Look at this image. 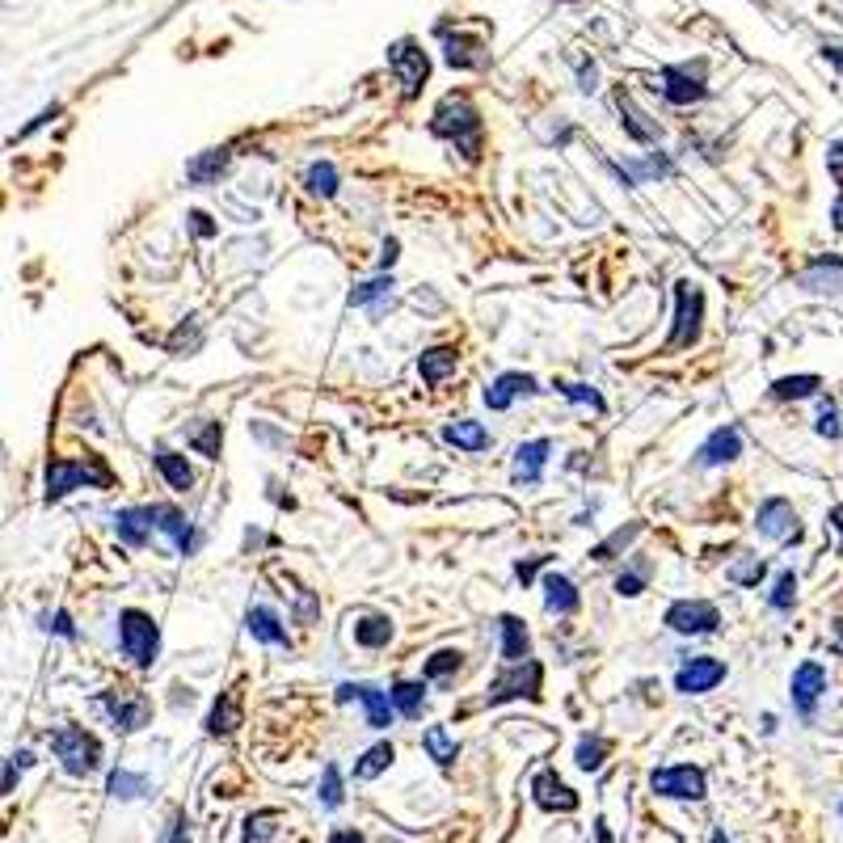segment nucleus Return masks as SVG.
Segmentation results:
<instances>
[{
  "label": "nucleus",
  "mask_w": 843,
  "mask_h": 843,
  "mask_svg": "<svg viewBox=\"0 0 843 843\" xmlns=\"http://www.w3.org/2000/svg\"><path fill=\"white\" fill-rule=\"evenodd\" d=\"M557 388L570 397L573 406H591L595 413H603V409H607V406H603V397H599L591 384H557Z\"/></svg>",
  "instance_id": "a18cd8bd"
},
{
  "label": "nucleus",
  "mask_w": 843,
  "mask_h": 843,
  "mask_svg": "<svg viewBox=\"0 0 843 843\" xmlns=\"http://www.w3.org/2000/svg\"><path fill=\"white\" fill-rule=\"evenodd\" d=\"M456 363H460V354L452 351V346H431V351L418 358V376L426 384H438L456 372Z\"/></svg>",
  "instance_id": "bb28decb"
},
{
  "label": "nucleus",
  "mask_w": 843,
  "mask_h": 843,
  "mask_svg": "<svg viewBox=\"0 0 843 843\" xmlns=\"http://www.w3.org/2000/svg\"><path fill=\"white\" fill-rule=\"evenodd\" d=\"M721 680H726V662H721V658H692V662H683L680 675H675V692H683V696H705V692H713Z\"/></svg>",
  "instance_id": "f8f14e48"
},
{
  "label": "nucleus",
  "mask_w": 843,
  "mask_h": 843,
  "mask_svg": "<svg viewBox=\"0 0 843 843\" xmlns=\"http://www.w3.org/2000/svg\"><path fill=\"white\" fill-rule=\"evenodd\" d=\"M519 392L523 397H536V392H545L540 384H536V376H523V372H502L498 380L486 388V406L490 409H511V401H515Z\"/></svg>",
  "instance_id": "2eb2a0df"
},
{
  "label": "nucleus",
  "mask_w": 843,
  "mask_h": 843,
  "mask_svg": "<svg viewBox=\"0 0 843 843\" xmlns=\"http://www.w3.org/2000/svg\"><path fill=\"white\" fill-rule=\"evenodd\" d=\"M822 692H827V671L818 667V662H801L797 671H793V705L801 717H810L814 705L822 700Z\"/></svg>",
  "instance_id": "4468645a"
},
{
  "label": "nucleus",
  "mask_w": 843,
  "mask_h": 843,
  "mask_svg": "<svg viewBox=\"0 0 843 843\" xmlns=\"http://www.w3.org/2000/svg\"><path fill=\"white\" fill-rule=\"evenodd\" d=\"M81 486H110V468L102 460H55L47 468V498H64Z\"/></svg>",
  "instance_id": "39448f33"
},
{
  "label": "nucleus",
  "mask_w": 843,
  "mask_h": 843,
  "mask_svg": "<svg viewBox=\"0 0 843 843\" xmlns=\"http://www.w3.org/2000/svg\"><path fill=\"white\" fill-rule=\"evenodd\" d=\"M464 667V653L460 650H438L431 653V662H426V671H422V680L426 683H447L456 671Z\"/></svg>",
  "instance_id": "c9c22d12"
},
{
  "label": "nucleus",
  "mask_w": 843,
  "mask_h": 843,
  "mask_svg": "<svg viewBox=\"0 0 843 843\" xmlns=\"http://www.w3.org/2000/svg\"><path fill=\"white\" fill-rule=\"evenodd\" d=\"M397 760V751H392V742H376L363 760L354 763V781H372V776H380L388 763Z\"/></svg>",
  "instance_id": "f704fd0d"
},
{
  "label": "nucleus",
  "mask_w": 843,
  "mask_h": 843,
  "mask_svg": "<svg viewBox=\"0 0 843 843\" xmlns=\"http://www.w3.org/2000/svg\"><path fill=\"white\" fill-rule=\"evenodd\" d=\"M793 603H797V578H793V573H781V578H776V591H772V607H776V612H789Z\"/></svg>",
  "instance_id": "de8ad7c7"
},
{
  "label": "nucleus",
  "mask_w": 843,
  "mask_h": 843,
  "mask_svg": "<svg viewBox=\"0 0 843 843\" xmlns=\"http://www.w3.org/2000/svg\"><path fill=\"white\" fill-rule=\"evenodd\" d=\"M422 747H426V755L438 763V767H452L456 755H460V747H456V738L447 734L443 726H431L426 734H422Z\"/></svg>",
  "instance_id": "473e14b6"
},
{
  "label": "nucleus",
  "mask_w": 843,
  "mask_h": 843,
  "mask_svg": "<svg viewBox=\"0 0 843 843\" xmlns=\"http://www.w3.org/2000/svg\"><path fill=\"white\" fill-rule=\"evenodd\" d=\"M831 523H835V532L843 536V506H835V511H831Z\"/></svg>",
  "instance_id": "052dcab7"
},
{
  "label": "nucleus",
  "mask_w": 843,
  "mask_h": 843,
  "mask_svg": "<svg viewBox=\"0 0 843 843\" xmlns=\"http://www.w3.org/2000/svg\"><path fill=\"white\" fill-rule=\"evenodd\" d=\"M431 127H435V136L452 139L468 161L481 157V118H477V110L468 106L464 98H447V102L435 110V123H431Z\"/></svg>",
  "instance_id": "f257e3e1"
},
{
  "label": "nucleus",
  "mask_w": 843,
  "mask_h": 843,
  "mask_svg": "<svg viewBox=\"0 0 843 843\" xmlns=\"http://www.w3.org/2000/svg\"><path fill=\"white\" fill-rule=\"evenodd\" d=\"M388 292H392V278H372V283H363V287L351 292V308H367L376 299H388Z\"/></svg>",
  "instance_id": "a19ab883"
},
{
  "label": "nucleus",
  "mask_w": 843,
  "mask_h": 843,
  "mask_svg": "<svg viewBox=\"0 0 843 843\" xmlns=\"http://www.w3.org/2000/svg\"><path fill=\"white\" fill-rule=\"evenodd\" d=\"M148 793V781L144 776H136V772H114L110 776V797H118V801H136V797H144Z\"/></svg>",
  "instance_id": "4c0bfd02"
},
{
  "label": "nucleus",
  "mask_w": 843,
  "mask_h": 843,
  "mask_svg": "<svg viewBox=\"0 0 843 843\" xmlns=\"http://www.w3.org/2000/svg\"><path fill=\"white\" fill-rule=\"evenodd\" d=\"M274 818H278V814H258V818H249V822H246V843H262V840H266V835L274 831V827H271Z\"/></svg>",
  "instance_id": "8fccbe9b"
},
{
  "label": "nucleus",
  "mask_w": 843,
  "mask_h": 843,
  "mask_svg": "<svg viewBox=\"0 0 843 843\" xmlns=\"http://www.w3.org/2000/svg\"><path fill=\"white\" fill-rule=\"evenodd\" d=\"M241 726V708H237V696L232 692H224L216 700V708H212V717H207V734H232Z\"/></svg>",
  "instance_id": "7c9ffc66"
},
{
  "label": "nucleus",
  "mask_w": 843,
  "mask_h": 843,
  "mask_svg": "<svg viewBox=\"0 0 843 843\" xmlns=\"http://www.w3.org/2000/svg\"><path fill=\"white\" fill-rule=\"evenodd\" d=\"M224 169H228V152H224V148H212V152H203V157H194V161L186 164V178H191L194 186H207V182H216Z\"/></svg>",
  "instance_id": "c756f323"
},
{
  "label": "nucleus",
  "mask_w": 843,
  "mask_h": 843,
  "mask_svg": "<svg viewBox=\"0 0 843 843\" xmlns=\"http://www.w3.org/2000/svg\"><path fill=\"white\" fill-rule=\"evenodd\" d=\"M392 68H397V77L406 84V93H418V84L426 81V55L413 52L409 43H401V47L392 52Z\"/></svg>",
  "instance_id": "b1692460"
},
{
  "label": "nucleus",
  "mask_w": 843,
  "mask_h": 843,
  "mask_svg": "<svg viewBox=\"0 0 843 843\" xmlns=\"http://www.w3.org/2000/svg\"><path fill=\"white\" fill-rule=\"evenodd\" d=\"M338 700H342V705H346V700H358V705L367 708V726H372V730H388L392 717H397L388 692L372 687V683H342V687H338Z\"/></svg>",
  "instance_id": "9d476101"
},
{
  "label": "nucleus",
  "mask_w": 843,
  "mask_h": 843,
  "mask_svg": "<svg viewBox=\"0 0 843 843\" xmlns=\"http://www.w3.org/2000/svg\"><path fill=\"white\" fill-rule=\"evenodd\" d=\"M164 843H191V822H186V814L178 810L173 814V822H169V840Z\"/></svg>",
  "instance_id": "3c124183"
},
{
  "label": "nucleus",
  "mask_w": 843,
  "mask_h": 843,
  "mask_svg": "<svg viewBox=\"0 0 843 843\" xmlns=\"http://www.w3.org/2000/svg\"><path fill=\"white\" fill-rule=\"evenodd\" d=\"M603 755H607V742H603V738H582V742H578V767H582V772H599V767H603Z\"/></svg>",
  "instance_id": "79ce46f5"
},
{
  "label": "nucleus",
  "mask_w": 843,
  "mask_h": 843,
  "mask_svg": "<svg viewBox=\"0 0 843 843\" xmlns=\"http://www.w3.org/2000/svg\"><path fill=\"white\" fill-rule=\"evenodd\" d=\"M219 443H224V426H219V422H203V426L191 435V447L198 452V456H207V460H216L219 456Z\"/></svg>",
  "instance_id": "ea45409f"
},
{
  "label": "nucleus",
  "mask_w": 843,
  "mask_h": 843,
  "mask_svg": "<svg viewBox=\"0 0 843 843\" xmlns=\"http://www.w3.org/2000/svg\"><path fill=\"white\" fill-rule=\"evenodd\" d=\"M388 700H392V708H397L401 717L418 721V717H422V708H426V680H422V683L397 680V683H392V692H388Z\"/></svg>",
  "instance_id": "412c9836"
},
{
  "label": "nucleus",
  "mask_w": 843,
  "mask_h": 843,
  "mask_svg": "<svg viewBox=\"0 0 843 843\" xmlns=\"http://www.w3.org/2000/svg\"><path fill=\"white\" fill-rule=\"evenodd\" d=\"M246 628L249 637H258V641H266V646H287V628H283L278 612H271V607H249Z\"/></svg>",
  "instance_id": "aec40b11"
},
{
  "label": "nucleus",
  "mask_w": 843,
  "mask_h": 843,
  "mask_svg": "<svg viewBox=\"0 0 843 843\" xmlns=\"http://www.w3.org/2000/svg\"><path fill=\"white\" fill-rule=\"evenodd\" d=\"M148 515H152V527H157V532H164V536L173 540V548H178L182 557H194V552H198L203 536L194 532V523L182 515L178 506H164V502H161V506H148Z\"/></svg>",
  "instance_id": "9b49d317"
},
{
  "label": "nucleus",
  "mask_w": 843,
  "mask_h": 843,
  "mask_svg": "<svg viewBox=\"0 0 843 843\" xmlns=\"http://www.w3.org/2000/svg\"><path fill=\"white\" fill-rule=\"evenodd\" d=\"M548 456H552V443L548 438H532L515 452V486H536L540 472H545Z\"/></svg>",
  "instance_id": "a211bd4d"
},
{
  "label": "nucleus",
  "mask_w": 843,
  "mask_h": 843,
  "mask_svg": "<svg viewBox=\"0 0 843 843\" xmlns=\"http://www.w3.org/2000/svg\"><path fill=\"white\" fill-rule=\"evenodd\" d=\"M835 628H840V641H835V650L843 653V620H835Z\"/></svg>",
  "instance_id": "0e129e2a"
},
{
  "label": "nucleus",
  "mask_w": 843,
  "mask_h": 843,
  "mask_svg": "<svg viewBox=\"0 0 843 843\" xmlns=\"http://www.w3.org/2000/svg\"><path fill=\"white\" fill-rule=\"evenodd\" d=\"M329 843H367V840H363L358 831H338V835H333Z\"/></svg>",
  "instance_id": "4d7b16f0"
},
{
  "label": "nucleus",
  "mask_w": 843,
  "mask_h": 843,
  "mask_svg": "<svg viewBox=\"0 0 843 843\" xmlns=\"http://www.w3.org/2000/svg\"><path fill=\"white\" fill-rule=\"evenodd\" d=\"M806 292H843V262L840 258H818L810 271L801 274Z\"/></svg>",
  "instance_id": "4be33fe9"
},
{
  "label": "nucleus",
  "mask_w": 843,
  "mask_h": 843,
  "mask_svg": "<svg viewBox=\"0 0 843 843\" xmlns=\"http://www.w3.org/2000/svg\"><path fill=\"white\" fill-rule=\"evenodd\" d=\"M191 228H194V237H212V232H216V224H212L207 212H191Z\"/></svg>",
  "instance_id": "864d4df0"
},
{
  "label": "nucleus",
  "mask_w": 843,
  "mask_h": 843,
  "mask_svg": "<svg viewBox=\"0 0 843 843\" xmlns=\"http://www.w3.org/2000/svg\"><path fill=\"white\" fill-rule=\"evenodd\" d=\"M650 789L658 797H675V801H700L708 793L705 772L692 767V763H675V767H653Z\"/></svg>",
  "instance_id": "0eeeda50"
},
{
  "label": "nucleus",
  "mask_w": 843,
  "mask_h": 843,
  "mask_svg": "<svg viewBox=\"0 0 843 843\" xmlns=\"http://www.w3.org/2000/svg\"><path fill=\"white\" fill-rule=\"evenodd\" d=\"M532 793H536V806H540V810H561V814L578 810V793H573L557 772H540V776L532 781Z\"/></svg>",
  "instance_id": "dca6fc26"
},
{
  "label": "nucleus",
  "mask_w": 843,
  "mask_h": 843,
  "mask_svg": "<svg viewBox=\"0 0 843 843\" xmlns=\"http://www.w3.org/2000/svg\"><path fill=\"white\" fill-rule=\"evenodd\" d=\"M827 55H831V59H835V64H840V68H843V47H831V52H827Z\"/></svg>",
  "instance_id": "e2e57ef3"
},
{
  "label": "nucleus",
  "mask_w": 843,
  "mask_h": 843,
  "mask_svg": "<svg viewBox=\"0 0 843 843\" xmlns=\"http://www.w3.org/2000/svg\"><path fill=\"white\" fill-rule=\"evenodd\" d=\"M831 224H835V228H840V232H843V194H840V203L831 207Z\"/></svg>",
  "instance_id": "bf43d9fd"
},
{
  "label": "nucleus",
  "mask_w": 843,
  "mask_h": 843,
  "mask_svg": "<svg viewBox=\"0 0 843 843\" xmlns=\"http://www.w3.org/2000/svg\"><path fill=\"white\" fill-rule=\"evenodd\" d=\"M397 249H401V246H397V241H388V246H384V258H380V266H392V262H397Z\"/></svg>",
  "instance_id": "13d9d810"
},
{
  "label": "nucleus",
  "mask_w": 843,
  "mask_h": 843,
  "mask_svg": "<svg viewBox=\"0 0 843 843\" xmlns=\"http://www.w3.org/2000/svg\"><path fill=\"white\" fill-rule=\"evenodd\" d=\"M304 182H308V191H312V194H321V198H333V194H338V169H333L329 161L308 164Z\"/></svg>",
  "instance_id": "e433bc0d"
},
{
  "label": "nucleus",
  "mask_w": 843,
  "mask_h": 843,
  "mask_svg": "<svg viewBox=\"0 0 843 843\" xmlns=\"http://www.w3.org/2000/svg\"><path fill=\"white\" fill-rule=\"evenodd\" d=\"M354 641H358L363 650H384V646L392 641V620H388V616H363V620L354 625Z\"/></svg>",
  "instance_id": "c85d7f7f"
},
{
  "label": "nucleus",
  "mask_w": 843,
  "mask_h": 843,
  "mask_svg": "<svg viewBox=\"0 0 843 843\" xmlns=\"http://www.w3.org/2000/svg\"><path fill=\"white\" fill-rule=\"evenodd\" d=\"M595 840H599V843H612V835H607V827H603V822L595 827Z\"/></svg>",
  "instance_id": "680f3d73"
},
{
  "label": "nucleus",
  "mask_w": 843,
  "mask_h": 843,
  "mask_svg": "<svg viewBox=\"0 0 843 843\" xmlns=\"http://www.w3.org/2000/svg\"><path fill=\"white\" fill-rule=\"evenodd\" d=\"M818 435H822V438H840L843 435L840 409H835V401H831V397H822V401H818Z\"/></svg>",
  "instance_id": "c03bdc74"
},
{
  "label": "nucleus",
  "mask_w": 843,
  "mask_h": 843,
  "mask_svg": "<svg viewBox=\"0 0 843 843\" xmlns=\"http://www.w3.org/2000/svg\"><path fill=\"white\" fill-rule=\"evenodd\" d=\"M342 772H338V763H326V781H321V806L326 810H338L342 806Z\"/></svg>",
  "instance_id": "37998d69"
},
{
  "label": "nucleus",
  "mask_w": 843,
  "mask_h": 843,
  "mask_svg": "<svg viewBox=\"0 0 843 843\" xmlns=\"http://www.w3.org/2000/svg\"><path fill=\"white\" fill-rule=\"evenodd\" d=\"M545 607L552 616H570L578 612V591H573V582L566 573H548L545 578Z\"/></svg>",
  "instance_id": "393cba45"
},
{
  "label": "nucleus",
  "mask_w": 843,
  "mask_h": 843,
  "mask_svg": "<svg viewBox=\"0 0 843 843\" xmlns=\"http://www.w3.org/2000/svg\"><path fill=\"white\" fill-rule=\"evenodd\" d=\"M157 468H161V477L169 481V490L186 493L194 486V472L186 456L182 452H173V447H157Z\"/></svg>",
  "instance_id": "5701e85b"
},
{
  "label": "nucleus",
  "mask_w": 843,
  "mask_h": 843,
  "mask_svg": "<svg viewBox=\"0 0 843 843\" xmlns=\"http://www.w3.org/2000/svg\"><path fill=\"white\" fill-rule=\"evenodd\" d=\"M443 438L464 447V452H486V447H490V431H486L481 422H472V418L447 422V426H443Z\"/></svg>",
  "instance_id": "a878e982"
},
{
  "label": "nucleus",
  "mask_w": 843,
  "mask_h": 843,
  "mask_svg": "<svg viewBox=\"0 0 843 843\" xmlns=\"http://www.w3.org/2000/svg\"><path fill=\"white\" fill-rule=\"evenodd\" d=\"M822 380L818 376H785V380L772 384V397L776 401H806V397H818Z\"/></svg>",
  "instance_id": "72a5a7b5"
},
{
  "label": "nucleus",
  "mask_w": 843,
  "mask_h": 843,
  "mask_svg": "<svg viewBox=\"0 0 843 843\" xmlns=\"http://www.w3.org/2000/svg\"><path fill=\"white\" fill-rule=\"evenodd\" d=\"M637 536H641V523H628V527H620V532H612V536H607V540H603L591 557H595V561H612V557H616V552H625Z\"/></svg>",
  "instance_id": "58836bf2"
},
{
  "label": "nucleus",
  "mask_w": 843,
  "mask_h": 843,
  "mask_svg": "<svg viewBox=\"0 0 843 843\" xmlns=\"http://www.w3.org/2000/svg\"><path fill=\"white\" fill-rule=\"evenodd\" d=\"M713 843H730V840H726V831H717V835H713Z\"/></svg>",
  "instance_id": "69168bd1"
},
{
  "label": "nucleus",
  "mask_w": 843,
  "mask_h": 843,
  "mask_svg": "<svg viewBox=\"0 0 843 843\" xmlns=\"http://www.w3.org/2000/svg\"><path fill=\"white\" fill-rule=\"evenodd\" d=\"M616 106H620V123H625V132H628V136H633V139H637V144H653V139L662 136V132H658L653 123H646V114H641V110L633 106V102H628L625 93L616 98Z\"/></svg>",
  "instance_id": "2f4dec72"
},
{
  "label": "nucleus",
  "mask_w": 843,
  "mask_h": 843,
  "mask_svg": "<svg viewBox=\"0 0 843 843\" xmlns=\"http://www.w3.org/2000/svg\"><path fill=\"white\" fill-rule=\"evenodd\" d=\"M540 683H545V671H540V662H532V658H523V662H511L498 680L490 683V696H486V705H502V700H519V696H527V700H540Z\"/></svg>",
  "instance_id": "20e7f679"
},
{
  "label": "nucleus",
  "mask_w": 843,
  "mask_h": 843,
  "mask_svg": "<svg viewBox=\"0 0 843 843\" xmlns=\"http://www.w3.org/2000/svg\"><path fill=\"white\" fill-rule=\"evenodd\" d=\"M840 810H843V806H840Z\"/></svg>",
  "instance_id": "338daca9"
},
{
  "label": "nucleus",
  "mask_w": 843,
  "mask_h": 843,
  "mask_svg": "<svg viewBox=\"0 0 843 843\" xmlns=\"http://www.w3.org/2000/svg\"><path fill=\"white\" fill-rule=\"evenodd\" d=\"M763 573H767V566H763L760 557H751V561H742V566H730V582H738V586H760Z\"/></svg>",
  "instance_id": "49530a36"
},
{
  "label": "nucleus",
  "mask_w": 843,
  "mask_h": 843,
  "mask_svg": "<svg viewBox=\"0 0 843 843\" xmlns=\"http://www.w3.org/2000/svg\"><path fill=\"white\" fill-rule=\"evenodd\" d=\"M118 650L127 653L136 667H152L157 653H161V628H157V620L148 612H139V607H127L118 616Z\"/></svg>",
  "instance_id": "f03ea898"
},
{
  "label": "nucleus",
  "mask_w": 843,
  "mask_h": 843,
  "mask_svg": "<svg viewBox=\"0 0 843 843\" xmlns=\"http://www.w3.org/2000/svg\"><path fill=\"white\" fill-rule=\"evenodd\" d=\"M540 566H545V557H527V561H519L515 566V578L523 582V586H532V578H536Z\"/></svg>",
  "instance_id": "603ef678"
},
{
  "label": "nucleus",
  "mask_w": 843,
  "mask_h": 843,
  "mask_svg": "<svg viewBox=\"0 0 843 843\" xmlns=\"http://www.w3.org/2000/svg\"><path fill=\"white\" fill-rule=\"evenodd\" d=\"M102 708L110 713V721H114V730L118 734H136L139 726H148V717H152V700L144 696V692H136V687H114V692H106L102 696Z\"/></svg>",
  "instance_id": "6e6552de"
},
{
  "label": "nucleus",
  "mask_w": 843,
  "mask_h": 843,
  "mask_svg": "<svg viewBox=\"0 0 843 843\" xmlns=\"http://www.w3.org/2000/svg\"><path fill=\"white\" fill-rule=\"evenodd\" d=\"M827 169H831L835 178H843V139H835V144H831V157H827Z\"/></svg>",
  "instance_id": "5fc2aeb1"
},
{
  "label": "nucleus",
  "mask_w": 843,
  "mask_h": 843,
  "mask_svg": "<svg viewBox=\"0 0 843 843\" xmlns=\"http://www.w3.org/2000/svg\"><path fill=\"white\" fill-rule=\"evenodd\" d=\"M47 628H55V633H64V637H77V628H72V620H68L64 612H59V616H55V625H47Z\"/></svg>",
  "instance_id": "6e6d98bb"
},
{
  "label": "nucleus",
  "mask_w": 843,
  "mask_h": 843,
  "mask_svg": "<svg viewBox=\"0 0 843 843\" xmlns=\"http://www.w3.org/2000/svg\"><path fill=\"white\" fill-rule=\"evenodd\" d=\"M616 591H620L625 599L641 595V591H646V566H637V570L620 573V578H616Z\"/></svg>",
  "instance_id": "09e8293b"
},
{
  "label": "nucleus",
  "mask_w": 843,
  "mask_h": 843,
  "mask_svg": "<svg viewBox=\"0 0 843 843\" xmlns=\"http://www.w3.org/2000/svg\"><path fill=\"white\" fill-rule=\"evenodd\" d=\"M742 456V431L738 426H721V431H713L705 438V447L696 452V460L705 464V468H717V464H730Z\"/></svg>",
  "instance_id": "f3484780"
},
{
  "label": "nucleus",
  "mask_w": 843,
  "mask_h": 843,
  "mask_svg": "<svg viewBox=\"0 0 843 843\" xmlns=\"http://www.w3.org/2000/svg\"><path fill=\"white\" fill-rule=\"evenodd\" d=\"M755 527H760L767 540H797V511L785 498H767L755 515Z\"/></svg>",
  "instance_id": "ddd939ff"
},
{
  "label": "nucleus",
  "mask_w": 843,
  "mask_h": 843,
  "mask_svg": "<svg viewBox=\"0 0 843 843\" xmlns=\"http://www.w3.org/2000/svg\"><path fill=\"white\" fill-rule=\"evenodd\" d=\"M52 747H55V755H59V763H64L72 776H89V772H98V763H102L98 738L84 734L81 726H64V730H55Z\"/></svg>",
  "instance_id": "7ed1b4c3"
},
{
  "label": "nucleus",
  "mask_w": 843,
  "mask_h": 843,
  "mask_svg": "<svg viewBox=\"0 0 843 843\" xmlns=\"http://www.w3.org/2000/svg\"><path fill=\"white\" fill-rule=\"evenodd\" d=\"M721 612L705 603V599H680L667 607V628H675L683 637H700V633H717Z\"/></svg>",
  "instance_id": "1a4fd4ad"
},
{
  "label": "nucleus",
  "mask_w": 843,
  "mask_h": 843,
  "mask_svg": "<svg viewBox=\"0 0 843 843\" xmlns=\"http://www.w3.org/2000/svg\"><path fill=\"white\" fill-rule=\"evenodd\" d=\"M118 540L132 548H144L148 545V536H152V515H148V506H127V511H118Z\"/></svg>",
  "instance_id": "6ab92c4d"
},
{
  "label": "nucleus",
  "mask_w": 843,
  "mask_h": 843,
  "mask_svg": "<svg viewBox=\"0 0 843 843\" xmlns=\"http://www.w3.org/2000/svg\"><path fill=\"white\" fill-rule=\"evenodd\" d=\"M700 321H705V292L683 278L680 287H675V333H671V351L692 346V342L700 338Z\"/></svg>",
  "instance_id": "423d86ee"
},
{
  "label": "nucleus",
  "mask_w": 843,
  "mask_h": 843,
  "mask_svg": "<svg viewBox=\"0 0 843 843\" xmlns=\"http://www.w3.org/2000/svg\"><path fill=\"white\" fill-rule=\"evenodd\" d=\"M532 650V637H527V628L519 616H502V658H506V667L511 662H523Z\"/></svg>",
  "instance_id": "cd10ccee"
}]
</instances>
